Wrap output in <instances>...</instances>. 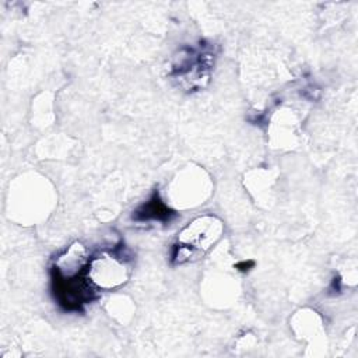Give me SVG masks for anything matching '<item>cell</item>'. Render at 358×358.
Masks as SVG:
<instances>
[{"label":"cell","mask_w":358,"mask_h":358,"mask_svg":"<svg viewBox=\"0 0 358 358\" xmlns=\"http://www.w3.org/2000/svg\"><path fill=\"white\" fill-rule=\"evenodd\" d=\"M90 252L81 242H73L55 262L56 274L60 278H74L90 264Z\"/></svg>","instance_id":"3957f363"},{"label":"cell","mask_w":358,"mask_h":358,"mask_svg":"<svg viewBox=\"0 0 358 358\" xmlns=\"http://www.w3.org/2000/svg\"><path fill=\"white\" fill-rule=\"evenodd\" d=\"M87 268L91 285L103 291H113L123 287L131 275L129 260L110 252H102L92 257Z\"/></svg>","instance_id":"7a4b0ae2"},{"label":"cell","mask_w":358,"mask_h":358,"mask_svg":"<svg viewBox=\"0 0 358 358\" xmlns=\"http://www.w3.org/2000/svg\"><path fill=\"white\" fill-rule=\"evenodd\" d=\"M224 235V222L213 214L192 220L178 234L172 260L176 264L196 262L211 250Z\"/></svg>","instance_id":"6da1fadb"},{"label":"cell","mask_w":358,"mask_h":358,"mask_svg":"<svg viewBox=\"0 0 358 358\" xmlns=\"http://www.w3.org/2000/svg\"><path fill=\"white\" fill-rule=\"evenodd\" d=\"M171 215L169 210L162 204V201L158 199V196L155 194L145 206H143L141 210L137 211L136 218L138 220H168Z\"/></svg>","instance_id":"277c9868"}]
</instances>
